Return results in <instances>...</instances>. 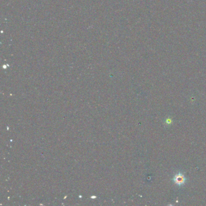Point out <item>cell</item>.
Listing matches in <instances>:
<instances>
[{
	"instance_id": "cell-1",
	"label": "cell",
	"mask_w": 206,
	"mask_h": 206,
	"mask_svg": "<svg viewBox=\"0 0 206 206\" xmlns=\"http://www.w3.org/2000/svg\"><path fill=\"white\" fill-rule=\"evenodd\" d=\"M175 181L176 182V183L181 184H183L184 181V177L181 175V174H178L176 176V177L175 178Z\"/></svg>"
}]
</instances>
